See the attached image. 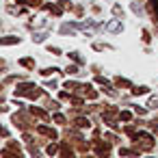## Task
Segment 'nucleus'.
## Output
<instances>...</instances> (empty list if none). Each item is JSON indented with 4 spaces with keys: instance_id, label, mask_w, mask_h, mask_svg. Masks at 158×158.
Instances as JSON below:
<instances>
[{
    "instance_id": "18",
    "label": "nucleus",
    "mask_w": 158,
    "mask_h": 158,
    "mask_svg": "<svg viewBox=\"0 0 158 158\" xmlns=\"http://www.w3.org/2000/svg\"><path fill=\"white\" fill-rule=\"evenodd\" d=\"M54 121H56V123H65V117H63L61 113H56V115H54Z\"/></svg>"
},
{
    "instance_id": "21",
    "label": "nucleus",
    "mask_w": 158,
    "mask_h": 158,
    "mask_svg": "<svg viewBox=\"0 0 158 158\" xmlns=\"http://www.w3.org/2000/svg\"><path fill=\"white\" fill-rule=\"evenodd\" d=\"M134 110H136V115H145V113H147V110H145V108H139V106H136V108H134Z\"/></svg>"
},
{
    "instance_id": "2",
    "label": "nucleus",
    "mask_w": 158,
    "mask_h": 158,
    "mask_svg": "<svg viewBox=\"0 0 158 158\" xmlns=\"http://www.w3.org/2000/svg\"><path fill=\"white\" fill-rule=\"evenodd\" d=\"M134 139H136V143L141 145V149H145V152H149V149L154 147V139H152V134H147V132H139Z\"/></svg>"
},
{
    "instance_id": "8",
    "label": "nucleus",
    "mask_w": 158,
    "mask_h": 158,
    "mask_svg": "<svg viewBox=\"0 0 158 158\" xmlns=\"http://www.w3.org/2000/svg\"><path fill=\"white\" fill-rule=\"evenodd\" d=\"M2 46H11V44H20V37H5L2 41H0Z\"/></svg>"
},
{
    "instance_id": "17",
    "label": "nucleus",
    "mask_w": 158,
    "mask_h": 158,
    "mask_svg": "<svg viewBox=\"0 0 158 158\" xmlns=\"http://www.w3.org/2000/svg\"><path fill=\"white\" fill-rule=\"evenodd\" d=\"M33 39H35V41H37V44H41V41H44V39H46V35H44V33H37V35H35V37H33Z\"/></svg>"
},
{
    "instance_id": "12",
    "label": "nucleus",
    "mask_w": 158,
    "mask_h": 158,
    "mask_svg": "<svg viewBox=\"0 0 158 158\" xmlns=\"http://www.w3.org/2000/svg\"><path fill=\"white\" fill-rule=\"evenodd\" d=\"M54 72H59V67H46V69H41V76H52Z\"/></svg>"
},
{
    "instance_id": "11",
    "label": "nucleus",
    "mask_w": 158,
    "mask_h": 158,
    "mask_svg": "<svg viewBox=\"0 0 158 158\" xmlns=\"http://www.w3.org/2000/svg\"><path fill=\"white\" fill-rule=\"evenodd\" d=\"M119 119H121V121H130V119H132V113H130V110H119Z\"/></svg>"
},
{
    "instance_id": "3",
    "label": "nucleus",
    "mask_w": 158,
    "mask_h": 158,
    "mask_svg": "<svg viewBox=\"0 0 158 158\" xmlns=\"http://www.w3.org/2000/svg\"><path fill=\"white\" fill-rule=\"evenodd\" d=\"M108 152H110V145H108V143H98V141H95V154L106 156Z\"/></svg>"
},
{
    "instance_id": "1",
    "label": "nucleus",
    "mask_w": 158,
    "mask_h": 158,
    "mask_svg": "<svg viewBox=\"0 0 158 158\" xmlns=\"http://www.w3.org/2000/svg\"><path fill=\"white\" fill-rule=\"evenodd\" d=\"M18 95H26V98H33V100H35V98H39V95H41V91H39L35 85L26 82V85H20V87L15 89V98H18Z\"/></svg>"
},
{
    "instance_id": "14",
    "label": "nucleus",
    "mask_w": 158,
    "mask_h": 158,
    "mask_svg": "<svg viewBox=\"0 0 158 158\" xmlns=\"http://www.w3.org/2000/svg\"><path fill=\"white\" fill-rule=\"evenodd\" d=\"M46 152H48V154H50V156H54V154H56V152H59V147H56V145H54V143H50V145H48V147H46Z\"/></svg>"
},
{
    "instance_id": "9",
    "label": "nucleus",
    "mask_w": 158,
    "mask_h": 158,
    "mask_svg": "<svg viewBox=\"0 0 158 158\" xmlns=\"http://www.w3.org/2000/svg\"><path fill=\"white\" fill-rule=\"evenodd\" d=\"M20 65H22V67L33 69V67H35V61H33V59H20Z\"/></svg>"
},
{
    "instance_id": "10",
    "label": "nucleus",
    "mask_w": 158,
    "mask_h": 158,
    "mask_svg": "<svg viewBox=\"0 0 158 158\" xmlns=\"http://www.w3.org/2000/svg\"><path fill=\"white\" fill-rule=\"evenodd\" d=\"M147 91H149V89H147L145 85H141V87H134V89H132V93H134V95H145Z\"/></svg>"
},
{
    "instance_id": "6",
    "label": "nucleus",
    "mask_w": 158,
    "mask_h": 158,
    "mask_svg": "<svg viewBox=\"0 0 158 158\" xmlns=\"http://www.w3.org/2000/svg\"><path fill=\"white\" fill-rule=\"evenodd\" d=\"M106 28H108L110 33H119V31H121V22H117V20H115V22H110Z\"/></svg>"
},
{
    "instance_id": "4",
    "label": "nucleus",
    "mask_w": 158,
    "mask_h": 158,
    "mask_svg": "<svg viewBox=\"0 0 158 158\" xmlns=\"http://www.w3.org/2000/svg\"><path fill=\"white\" fill-rule=\"evenodd\" d=\"M41 134H46V136H50V139H56V130H52V128H48V126H39L37 128Z\"/></svg>"
},
{
    "instance_id": "15",
    "label": "nucleus",
    "mask_w": 158,
    "mask_h": 158,
    "mask_svg": "<svg viewBox=\"0 0 158 158\" xmlns=\"http://www.w3.org/2000/svg\"><path fill=\"white\" fill-rule=\"evenodd\" d=\"M152 9H154V15H156V22H158V0H152Z\"/></svg>"
},
{
    "instance_id": "19",
    "label": "nucleus",
    "mask_w": 158,
    "mask_h": 158,
    "mask_svg": "<svg viewBox=\"0 0 158 158\" xmlns=\"http://www.w3.org/2000/svg\"><path fill=\"white\" fill-rule=\"evenodd\" d=\"M69 56H72V59H74V61H76V63H82V59H80V56H78V52H72V54H69Z\"/></svg>"
},
{
    "instance_id": "13",
    "label": "nucleus",
    "mask_w": 158,
    "mask_h": 158,
    "mask_svg": "<svg viewBox=\"0 0 158 158\" xmlns=\"http://www.w3.org/2000/svg\"><path fill=\"white\" fill-rule=\"evenodd\" d=\"M18 2H22V5H31V7H39L41 0H18Z\"/></svg>"
},
{
    "instance_id": "20",
    "label": "nucleus",
    "mask_w": 158,
    "mask_h": 158,
    "mask_svg": "<svg viewBox=\"0 0 158 158\" xmlns=\"http://www.w3.org/2000/svg\"><path fill=\"white\" fill-rule=\"evenodd\" d=\"M67 74H78V67H76V65H72V67H67Z\"/></svg>"
},
{
    "instance_id": "16",
    "label": "nucleus",
    "mask_w": 158,
    "mask_h": 158,
    "mask_svg": "<svg viewBox=\"0 0 158 158\" xmlns=\"http://www.w3.org/2000/svg\"><path fill=\"white\" fill-rule=\"evenodd\" d=\"M61 154H63V156H72L74 152H72V149H69L67 145H63V147H61Z\"/></svg>"
},
{
    "instance_id": "7",
    "label": "nucleus",
    "mask_w": 158,
    "mask_h": 158,
    "mask_svg": "<svg viewBox=\"0 0 158 158\" xmlns=\"http://www.w3.org/2000/svg\"><path fill=\"white\" fill-rule=\"evenodd\" d=\"M76 126H78V128H89L91 121H89L87 117H78V119H76Z\"/></svg>"
},
{
    "instance_id": "5",
    "label": "nucleus",
    "mask_w": 158,
    "mask_h": 158,
    "mask_svg": "<svg viewBox=\"0 0 158 158\" xmlns=\"http://www.w3.org/2000/svg\"><path fill=\"white\" fill-rule=\"evenodd\" d=\"M31 115H35V117H41V119H48V113L46 110H41V108H31Z\"/></svg>"
}]
</instances>
